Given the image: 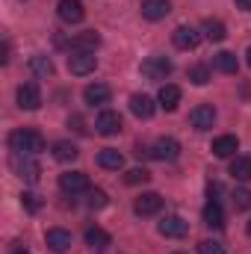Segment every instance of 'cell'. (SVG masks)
I'll use <instances>...</instances> for the list:
<instances>
[{
  "label": "cell",
  "instance_id": "28",
  "mask_svg": "<svg viewBox=\"0 0 251 254\" xmlns=\"http://www.w3.org/2000/svg\"><path fill=\"white\" fill-rule=\"evenodd\" d=\"M30 71L36 74V77H54V63H51V57H33L30 60Z\"/></svg>",
  "mask_w": 251,
  "mask_h": 254
},
{
  "label": "cell",
  "instance_id": "20",
  "mask_svg": "<svg viewBox=\"0 0 251 254\" xmlns=\"http://www.w3.org/2000/svg\"><path fill=\"white\" fill-rule=\"evenodd\" d=\"M178 104H181V89L172 86V83L160 86V107H163L166 113H172V110H178Z\"/></svg>",
  "mask_w": 251,
  "mask_h": 254
},
{
  "label": "cell",
  "instance_id": "21",
  "mask_svg": "<svg viewBox=\"0 0 251 254\" xmlns=\"http://www.w3.org/2000/svg\"><path fill=\"white\" fill-rule=\"evenodd\" d=\"M240 151V139L237 136H219L213 139V154L216 157H234Z\"/></svg>",
  "mask_w": 251,
  "mask_h": 254
},
{
  "label": "cell",
  "instance_id": "41",
  "mask_svg": "<svg viewBox=\"0 0 251 254\" xmlns=\"http://www.w3.org/2000/svg\"><path fill=\"white\" fill-rule=\"evenodd\" d=\"M178 254H181V252H178Z\"/></svg>",
  "mask_w": 251,
  "mask_h": 254
},
{
  "label": "cell",
  "instance_id": "39",
  "mask_svg": "<svg viewBox=\"0 0 251 254\" xmlns=\"http://www.w3.org/2000/svg\"><path fill=\"white\" fill-rule=\"evenodd\" d=\"M246 57H249V65H251V48H249V54H246Z\"/></svg>",
  "mask_w": 251,
  "mask_h": 254
},
{
  "label": "cell",
  "instance_id": "10",
  "mask_svg": "<svg viewBox=\"0 0 251 254\" xmlns=\"http://www.w3.org/2000/svg\"><path fill=\"white\" fill-rule=\"evenodd\" d=\"M95 127H98V133H101V136H116V133H122V127H125V119H122L116 110H104V113L98 116Z\"/></svg>",
  "mask_w": 251,
  "mask_h": 254
},
{
  "label": "cell",
  "instance_id": "14",
  "mask_svg": "<svg viewBox=\"0 0 251 254\" xmlns=\"http://www.w3.org/2000/svg\"><path fill=\"white\" fill-rule=\"evenodd\" d=\"M101 48V36L95 30H86V33H77L71 39V51H83V54H95Z\"/></svg>",
  "mask_w": 251,
  "mask_h": 254
},
{
  "label": "cell",
  "instance_id": "16",
  "mask_svg": "<svg viewBox=\"0 0 251 254\" xmlns=\"http://www.w3.org/2000/svg\"><path fill=\"white\" fill-rule=\"evenodd\" d=\"M172 42H175V48H181V51H195L198 42H201V36H198V30H192V27H178V30L172 33Z\"/></svg>",
  "mask_w": 251,
  "mask_h": 254
},
{
  "label": "cell",
  "instance_id": "8",
  "mask_svg": "<svg viewBox=\"0 0 251 254\" xmlns=\"http://www.w3.org/2000/svg\"><path fill=\"white\" fill-rule=\"evenodd\" d=\"M57 15H60L63 24H80L86 18V9H83L80 0H60L57 3Z\"/></svg>",
  "mask_w": 251,
  "mask_h": 254
},
{
  "label": "cell",
  "instance_id": "32",
  "mask_svg": "<svg viewBox=\"0 0 251 254\" xmlns=\"http://www.w3.org/2000/svg\"><path fill=\"white\" fill-rule=\"evenodd\" d=\"M86 204H89L92 210H104V207L110 204V198H107V192H104V190H92V192H89V201H86Z\"/></svg>",
  "mask_w": 251,
  "mask_h": 254
},
{
  "label": "cell",
  "instance_id": "30",
  "mask_svg": "<svg viewBox=\"0 0 251 254\" xmlns=\"http://www.w3.org/2000/svg\"><path fill=\"white\" fill-rule=\"evenodd\" d=\"M21 207H24L27 213H39V210H42V198H39L36 192H21Z\"/></svg>",
  "mask_w": 251,
  "mask_h": 254
},
{
  "label": "cell",
  "instance_id": "19",
  "mask_svg": "<svg viewBox=\"0 0 251 254\" xmlns=\"http://www.w3.org/2000/svg\"><path fill=\"white\" fill-rule=\"evenodd\" d=\"M154 110H157V107H154V101H151L148 95H133V98H130V113H133L136 119H151Z\"/></svg>",
  "mask_w": 251,
  "mask_h": 254
},
{
  "label": "cell",
  "instance_id": "27",
  "mask_svg": "<svg viewBox=\"0 0 251 254\" xmlns=\"http://www.w3.org/2000/svg\"><path fill=\"white\" fill-rule=\"evenodd\" d=\"M231 175L237 181H251V157H234L231 160Z\"/></svg>",
  "mask_w": 251,
  "mask_h": 254
},
{
  "label": "cell",
  "instance_id": "12",
  "mask_svg": "<svg viewBox=\"0 0 251 254\" xmlns=\"http://www.w3.org/2000/svg\"><path fill=\"white\" fill-rule=\"evenodd\" d=\"M189 125L195 127V130H210V127L216 125V110H213L210 104L195 107V110L189 113Z\"/></svg>",
  "mask_w": 251,
  "mask_h": 254
},
{
  "label": "cell",
  "instance_id": "37",
  "mask_svg": "<svg viewBox=\"0 0 251 254\" xmlns=\"http://www.w3.org/2000/svg\"><path fill=\"white\" fill-rule=\"evenodd\" d=\"M237 6H240L243 12H251V0H237Z\"/></svg>",
  "mask_w": 251,
  "mask_h": 254
},
{
  "label": "cell",
  "instance_id": "18",
  "mask_svg": "<svg viewBox=\"0 0 251 254\" xmlns=\"http://www.w3.org/2000/svg\"><path fill=\"white\" fill-rule=\"evenodd\" d=\"M201 216H204V225H207V228H216V231L225 228V213H222V204H219V201H207Z\"/></svg>",
  "mask_w": 251,
  "mask_h": 254
},
{
  "label": "cell",
  "instance_id": "38",
  "mask_svg": "<svg viewBox=\"0 0 251 254\" xmlns=\"http://www.w3.org/2000/svg\"><path fill=\"white\" fill-rule=\"evenodd\" d=\"M246 231H249V237H251V219H249V225H246Z\"/></svg>",
  "mask_w": 251,
  "mask_h": 254
},
{
  "label": "cell",
  "instance_id": "4",
  "mask_svg": "<svg viewBox=\"0 0 251 254\" xmlns=\"http://www.w3.org/2000/svg\"><path fill=\"white\" fill-rule=\"evenodd\" d=\"M12 169H15L24 181H30V184H36V181L42 178V166L33 160V154H15V157H12Z\"/></svg>",
  "mask_w": 251,
  "mask_h": 254
},
{
  "label": "cell",
  "instance_id": "31",
  "mask_svg": "<svg viewBox=\"0 0 251 254\" xmlns=\"http://www.w3.org/2000/svg\"><path fill=\"white\" fill-rule=\"evenodd\" d=\"M151 181V172L148 169H130L125 175V184H130V187H136V184H148Z\"/></svg>",
  "mask_w": 251,
  "mask_h": 254
},
{
  "label": "cell",
  "instance_id": "7",
  "mask_svg": "<svg viewBox=\"0 0 251 254\" xmlns=\"http://www.w3.org/2000/svg\"><path fill=\"white\" fill-rule=\"evenodd\" d=\"M133 210H136V216H154L163 210V195L160 192H142L133 201Z\"/></svg>",
  "mask_w": 251,
  "mask_h": 254
},
{
  "label": "cell",
  "instance_id": "13",
  "mask_svg": "<svg viewBox=\"0 0 251 254\" xmlns=\"http://www.w3.org/2000/svg\"><path fill=\"white\" fill-rule=\"evenodd\" d=\"M110 98H113V89H110L107 83H92V86L83 89V101H86L89 107H101V104H107Z\"/></svg>",
  "mask_w": 251,
  "mask_h": 254
},
{
  "label": "cell",
  "instance_id": "36",
  "mask_svg": "<svg viewBox=\"0 0 251 254\" xmlns=\"http://www.w3.org/2000/svg\"><path fill=\"white\" fill-rule=\"evenodd\" d=\"M9 54H12V45H9V39H3V63H9Z\"/></svg>",
  "mask_w": 251,
  "mask_h": 254
},
{
  "label": "cell",
  "instance_id": "9",
  "mask_svg": "<svg viewBox=\"0 0 251 254\" xmlns=\"http://www.w3.org/2000/svg\"><path fill=\"white\" fill-rule=\"evenodd\" d=\"M60 190L68 195L89 192V175L86 172H65V175H60Z\"/></svg>",
  "mask_w": 251,
  "mask_h": 254
},
{
  "label": "cell",
  "instance_id": "17",
  "mask_svg": "<svg viewBox=\"0 0 251 254\" xmlns=\"http://www.w3.org/2000/svg\"><path fill=\"white\" fill-rule=\"evenodd\" d=\"M45 240H48V249L57 252V254H63L71 249V231H65V228H51Z\"/></svg>",
  "mask_w": 251,
  "mask_h": 254
},
{
  "label": "cell",
  "instance_id": "35",
  "mask_svg": "<svg viewBox=\"0 0 251 254\" xmlns=\"http://www.w3.org/2000/svg\"><path fill=\"white\" fill-rule=\"evenodd\" d=\"M68 125H74L77 133H86V127H83V119H80V116H71V122H68Z\"/></svg>",
  "mask_w": 251,
  "mask_h": 254
},
{
  "label": "cell",
  "instance_id": "23",
  "mask_svg": "<svg viewBox=\"0 0 251 254\" xmlns=\"http://www.w3.org/2000/svg\"><path fill=\"white\" fill-rule=\"evenodd\" d=\"M213 65H216L222 74H237V71H240V63H237V57H234L231 51L216 54V57H213Z\"/></svg>",
  "mask_w": 251,
  "mask_h": 254
},
{
  "label": "cell",
  "instance_id": "26",
  "mask_svg": "<svg viewBox=\"0 0 251 254\" xmlns=\"http://www.w3.org/2000/svg\"><path fill=\"white\" fill-rule=\"evenodd\" d=\"M77 154H80V151H77V145H74V142H54V157H57V160H60V163H71V160H77Z\"/></svg>",
  "mask_w": 251,
  "mask_h": 254
},
{
  "label": "cell",
  "instance_id": "34",
  "mask_svg": "<svg viewBox=\"0 0 251 254\" xmlns=\"http://www.w3.org/2000/svg\"><path fill=\"white\" fill-rule=\"evenodd\" d=\"M198 254H225V246L216 240H204V243H198Z\"/></svg>",
  "mask_w": 251,
  "mask_h": 254
},
{
  "label": "cell",
  "instance_id": "3",
  "mask_svg": "<svg viewBox=\"0 0 251 254\" xmlns=\"http://www.w3.org/2000/svg\"><path fill=\"white\" fill-rule=\"evenodd\" d=\"M151 157H154V160H160V163H175V160L181 157V142H178V139H172V136H163V139H157V142H154Z\"/></svg>",
  "mask_w": 251,
  "mask_h": 254
},
{
  "label": "cell",
  "instance_id": "11",
  "mask_svg": "<svg viewBox=\"0 0 251 254\" xmlns=\"http://www.w3.org/2000/svg\"><path fill=\"white\" fill-rule=\"evenodd\" d=\"M160 234L169 237V240H181V237L189 234V222L181 219V216H166V219L160 222Z\"/></svg>",
  "mask_w": 251,
  "mask_h": 254
},
{
  "label": "cell",
  "instance_id": "22",
  "mask_svg": "<svg viewBox=\"0 0 251 254\" xmlns=\"http://www.w3.org/2000/svg\"><path fill=\"white\" fill-rule=\"evenodd\" d=\"M98 166H101V169H110V172H119V169H125V157H122L116 148H104V151L98 154Z\"/></svg>",
  "mask_w": 251,
  "mask_h": 254
},
{
  "label": "cell",
  "instance_id": "2",
  "mask_svg": "<svg viewBox=\"0 0 251 254\" xmlns=\"http://www.w3.org/2000/svg\"><path fill=\"white\" fill-rule=\"evenodd\" d=\"M172 60L169 57H160V54H154V57H148L145 63H142V74L148 77V80H166L169 74H172Z\"/></svg>",
  "mask_w": 251,
  "mask_h": 254
},
{
  "label": "cell",
  "instance_id": "40",
  "mask_svg": "<svg viewBox=\"0 0 251 254\" xmlns=\"http://www.w3.org/2000/svg\"><path fill=\"white\" fill-rule=\"evenodd\" d=\"M15 254H30V252H24V249H21V252H15Z\"/></svg>",
  "mask_w": 251,
  "mask_h": 254
},
{
  "label": "cell",
  "instance_id": "5",
  "mask_svg": "<svg viewBox=\"0 0 251 254\" xmlns=\"http://www.w3.org/2000/svg\"><path fill=\"white\" fill-rule=\"evenodd\" d=\"M95 54H83V51H71V57H68V71L74 74V77H86V74H92L95 71Z\"/></svg>",
  "mask_w": 251,
  "mask_h": 254
},
{
  "label": "cell",
  "instance_id": "33",
  "mask_svg": "<svg viewBox=\"0 0 251 254\" xmlns=\"http://www.w3.org/2000/svg\"><path fill=\"white\" fill-rule=\"evenodd\" d=\"M231 198H234L237 210H251V190H237Z\"/></svg>",
  "mask_w": 251,
  "mask_h": 254
},
{
  "label": "cell",
  "instance_id": "25",
  "mask_svg": "<svg viewBox=\"0 0 251 254\" xmlns=\"http://www.w3.org/2000/svg\"><path fill=\"white\" fill-rule=\"evenodd\" d=\"M86 243H89L92 249H107V246L113 243V237H110L104 228H98V225H95V228H89V231H86Z\"/></svg>",
  "mask_w": 251,
  "mask_h": 254
},
{
  "label": "cell",
  "instance_id": "1",
  "mask_svg": "<svg viewBox=\"0 0 251 254\" xmlns=\"http://www.w3.org/2000/svg\"><path fill=\"white\" fill-rule=\"evenodd\" d=\"M9 148L15 154H42L45 151V136L39 130L21 127V130H12L9 133Z\"/></svg>",
  "mask_w": 251,
  "mask_h": 254
},
{
  "label": "cell",
  "instance_id": "29",
  "mask_svg": "<svg viewBox=\"0 0 251 254\" xmlns=\"http://www.w3.org/2000/svg\"><path fill=\"white\" fill-rule=\"evenodd\" d=\"M187 77L195 86H207V83H210V68H207V65H192L187 71Z\"/></svg>",
  "mask_w": 251,
  "mask_h": 254
},
{
  "label": "cell",
  "instance_id": "24",
  "mask_svg": "<svg viewBox=\"0 0 251 254\" xmlns=\"http://www.w3.org/2000/svg\"><path fill=\"white\" fill-rule=\"evenodd\" d=\"M204 36H207L210 42H225V39H228V27H225L222 21H216V18H207V21H204Z\"/></svg>",
  "mask_w": 251,
  "mask_h": 254
},
{
  "label": "cell",
  "instance_id": "6",
  "mask_svg": "<svg viewBox=\"0 0 251 254\" xmlns=\"http://www.w3.org/2000/svg\"><path fill=\"white\" fill-rule=\"evenodd\" d=\"M18 107L21 110H39L42 107V89L36 83H21L18 86Z\"/></svg>",
  "mask_w": 251,
  "mask_h": 254
},
{
  "label": "cell",
  "instance_id": "15",
  "mask_svg": "<svg viewBox=\"0 0 251 254\" xmlns=\"http://www.w3.org/2000/svg\"><path fill=\"white\" fill-rule=\"evenodd\" d=\"M172 12L169 0H142V18L145 21H163Z\"/></svg>",
  "mask_w": 251,
  "mask_h": 254
}]
</instances>
